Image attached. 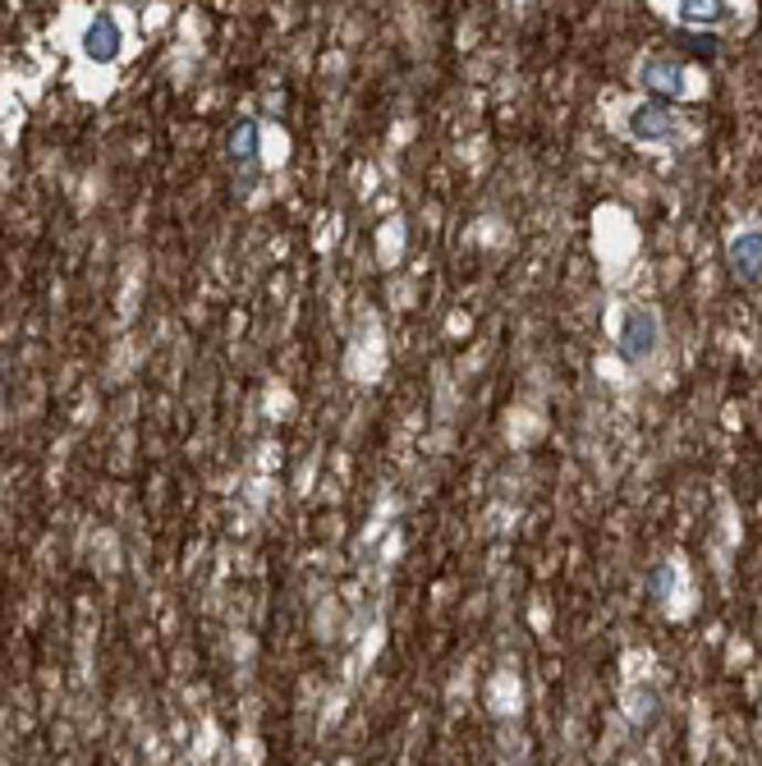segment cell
Here are the masks:
<instances>
[{"mask_svg":"<svg viewBox=\"0 0 762 766\" xmlns=\"http://www.w3.org/2000/svg\"><path fill=\"white\" fill-rule=\"evenodd\" d=\"M661 345V322L648 303H638V308L625 313V326H620V354L625 363H648Z\"/></svg>","mask_w":762,"mask_h":766,"instance_id":"cell-1","label":"cell"},{"mask_svg":"<svg viewBox=\"0 0 762 766\" xmlns=\"http://www.w3.org/2000/svg\"><path fill=\"white\" fill-rule=\"evenodd\" d=\"M629 138L634 143H670L676 138V115L657 102H644L629 111Z\"/></svg>","mask_w":762,"mask_h":766,"instance_id":"cell-2","label":"cell"},{"mask_svg":"<svg viewBox=\"0 0 762 766\" xmlns=\"http://www.w3.org/2000/svg\"><path fill=\"white\" fill-rule=\"evenodd\" d=\"M119 46H125V33H119L115 14L102 10L93 23H87V33H83V55L93 60V65H111V60L119 55Z\"/></svg>","mask_w":762,"mask_h":766,"instance_id":"cell-3","label":"cell"},{"mask_svg":"<svg viewBox=\"0 0 762 766\" xmlns=\"http://www.w3.org/2000/svg\"><path fill=\"white\" fill-rule=\"evenodd\" d=\"M638 83L648 92H657V97H685V70L670 55H648L644 65H638Z\"/></svg>","mask_w":762,"mask_h":766,"instance_id":"cell-4","label":"cell"},{"mask_svg":"<svg viewBox=\"0 0 762 766\" xmlns=\"http://www.w3.org/2000/svg\"><path fill=\"white\" fill-rule=\"evenodd\" d=\"M730 271H735V281H758L762 275V230H740L730 239Z\"/></svg>","mask_w":762,"mask_h":766,"instance_id":"cell-5","label":"cell"},{"mask_svg":"<svg viewBox=\"0 0 762 766\" xmlns=\"http://www.w3.org/2000/svg\"><path fill=\"white\" fill-rule=\"evenodd\" d=\"M730 14H735V6H726V0H685V6H670V19H676L680 28H698V33H703V28H721Z\"/></svg>","mask_w":762,"mask_h":766,"instance_id":"cell-6","label":"cell"},{"mask_svg":"<svg viewBox=\"0 0 762 766\" xmlns=\"http://www.w3.org/2000/svg\"><path fill=\"white\" fill-rule=\"evenodd\" d=\"M230 157L243 170V179L258 170V157H262V129H258V119H239V125L230 129Z\"/></svg>","mask_w":762,"mask_h":766,"instance_id":"cell-7","label":"cell"},{"mask_svg":"<svg viewBox=\"0 0 762 766\" xmlns=\"http://www.w3.org/2000/svg\"><path fill=\"white\" fill-rule=\"evenodd\" d=\"M625 716L638 725V730H648V725H657V716H661V702H657V693L648 689V684H638V689H629L625 693Z\"/></svg>","mask_w":762,"mask_h":766,"instance_id":"cell-8","label":"cell"},{"mask_svg":"<svg viewBox=\"0 0 762 766\" xmlns=\"http://www.w3.org/2000/svg\"><path fill=\"white\" fill-rule=\"evenodd\" d=\"M670 578H676V574H670V565H661V569L653 574V588H657V592H666V588H670Z\"/></svg>","mask_w":762,"mask_h":766,"instance_id":"cell-9","label":"cell"}]
</instances>
